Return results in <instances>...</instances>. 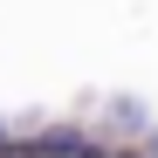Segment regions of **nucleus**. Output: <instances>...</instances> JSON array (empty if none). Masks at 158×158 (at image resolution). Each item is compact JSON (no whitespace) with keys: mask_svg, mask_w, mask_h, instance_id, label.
<instances>
[{"mask_svg":"<svg viewBox=\"0 0 158 158\" xmlns=\"http://www.w3.org/2000/svg\"><path fill=\"white\" fill-rule=\"evenodd\" d=\"M76 151H83V138H76L69 124H55V131H41V138H35V158H76Z\"/></svg>","mask_w":158,"mask_h":158,"instance_id":"nucleus-1","label":"nucleus"}]
</instances>
